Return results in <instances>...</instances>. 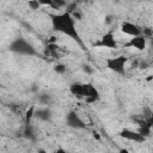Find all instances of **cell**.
Wrapping results in <instances>:
<instances>
[{"mask_svg": "<svg viewBox=\"0 0 153 153\" xmlns=\"http://www.w3.org/2000/svg\"><path fill=\"white\" fill-rule=\"evenodd\" d=\"M48 16L50 18L51 26H53L54 31L62 33L65 36H68L69 38L75 41L82 49H86L84 41L76 29V22L73 18L72 13L63 11L61 13H48Z\"/></svg>", "mask_w": 153, "mask_h": 153, "instance_id": "6da1fadb", "label": "cell"}, {"mask_svg": "<svg viewBox=\"0 0 153 153\" xmlns=\"http://www.w3.org/2000/svg\"><path fill=\"white\" fill-rule=\"evenodd\" d=\"M8 50L13 54L20 55V56H37L38 51L36 48L24 37H16L10 44Z\"/></svg>", "mask_w": 153, "mask_h": 153, "instance_id": "7a4b0ae2", "label": "cell"}, {"mask_svg": "<svg viewBox=\"0 0 153 153\" xmlns=\"http://www.w3.org/2000/svg\"><path fill=\"white\" fill-rule=\"evenodd\" d=\"M128 62V57L124 55H117V56H112V57H106L105 59V66L109 71L120 74V75H124L126 74V66Z\"/></svg>", "mask_w": 153, "mask_h": 153, "instance_id": "3957f363", "label": "cell"}, {"mask_svg": "<svg viewBox=\"0 0 153 153\" xmlns=\"http://www.w3.org/2000/svg\"><path fill=\"white\" fill-rule=\"evenodd\" d=\"M92 47L104 48V49H117L120 47V44L115 37V33L112 31H109V32H105L98 41H96Z\"/></svg>", "mask_w": 153, "mask_h": 153, "instance_id": "277c9868", "label": "cell"}, {"mask_svg": "<svg viewBox=\"0 0 153 153\" xmlns=\"http://www.w3.org/2000/svg\"><path fill=\"white\" fill-rule=\"evenodd\" d=\"M66 124H67V127H69L72 129H75V130H82V129L87 128V126L84 122V120L74 110H71V111L67 112V115H66Z\"/></svg>", "mask_w": 153, "mask_h": 153, "instance_id": "5b68a950", "label": "cell"}, {"mask_svg": "<svg viewBox=\"0 0 153 153\" xmlns=\"http://www.w3.org/2000/svg\"><path fill=\"white\" fill-rule=\"evenodd\" d=\"M147 47V37L145 35H140L136 37H130L129 41L122 44V48L127 49H135L137 51H143Z\"/></svg>", "mask_w": 153, "mask_h": 153, "instance_id": "8992f818", "label": "cell"}, {"mask_svg": "<svg viewBox=\"0 0 153 153\" xmlns=\"http://www.w3.org/2000/svg\"><path fill=\"white\" fill-rule=\"evenodd\" d=\"M118 136L127 140V141H133L135 143H143L147 140L137 130H133V129H129V128H122L118 133Z\"/></svg>", "mask_w": 153, "mask_h": 153, "instance_id": "52a82bcc", "label": "cell"}, {"mask_svg": "<svg viewBox=\"0 0 153 153\" xmlns=\"http://www.w3.org/2000/svg\"><path fill=\"white\" fill-rule=\"evenodd\" d=\"M100 98L98 90L91 82H84V97L82 99L86 103H94Z\"/></svg>", "mask_w": 153, "mask_h": 153, "instance_id": "ba28073f", "label": "cell"}, {"mask_svg": "<svg viewBox=\"0 0 153 153\" xmlns=\"http://www.w3.org/2000/svg\"><path fill=\"white\" fill-rule=\"evenodd\" d=\"M120 30H121V32H123V33H126L130 37H136V36L143 35L142 30L135 23H131V22H128V20H124V22L121 23Z\"/></svg>", "mask_w": 153, "mask_h": 153, "instance_id": "9c48e42d", "label": "cell"}, {"mask_svg": "<svg viewBox=\"0 0 153 153\" xmlns=\"http://www.w3.org/2000/svg\"><path fill=\"white\" fill-rule=\"evenodd\" d=\"M35 118L41 121V122H50L51 118H53V111L49 106L38 108V109H36Z\"/></svg>", "mask_w": 153, "mask_h": 153, "instance_id": "30bf717a", "label": "cell"}, {"mask_svg": "<svg viewBox=\"0 0 153 153\" xmlns=\"http://www.w3.org/2000/svg\"><path fill=\"white\" fill-rule=\"evenodd\" d=\"M69 92L79 98V99H82L84 97V82H73L69 85Z\"/></svg>", "mask_w": 153, "mask_h": 153, "instance_id": "8fae6325", "label": "cell"}, {"mask_svg": "<svg viewBox=\"0 0 153 153\" xmlns=\"http://www.w3.org/2000/svg\"><path fill=\"white\" fill-rule=\"evenodd\" d=\"M38 103L41 104V105H43V106H51L53 105V103H54V99H53V97L50 96V94H48V93H41L39 96H38Z\"/></svg>", "mask_w": 153, "mask_h": 153, "instance_id": "7c38bea8", "label": "cell"}, {"mask_svg": "<svg viewBox=\"0 0 153 153\" xmlns=\"http://www.w3.org/2000/svg\"><path fill=\"white\" fill-rule=\"evenodd\" d=\"M23 134L26 139L31 140V141H35L36 140V134H35V130H33V127L32 124H25L24 126V130H23Z\"/></svg>", "mask_w": 153, "mask_h": 153, "instance_id": "4fadbf2b", "label": "cell"}, {"mask_svg": "<svg viewBox=\"0 0 153 153\" xmlns=\"http://www.w3.org/2000/svg\"><path fill=\"white\" fill-rule=\"evenodd\" d=\"M36 105H31L24 115V120H25V124H31V120L35 118V112H36Z\"/></svg>", "mask_w": 153, "mask_h": 153, "instance_id": "5bb4252c", "label": "cell"}, {"mask_svg": "<svg viewBox=\"0 0 153 153\" xmlns=\"http://www.w3.org/2000/svg\"><path fill=\"white\" fill-rule=\"evenodd\" d=\"M42 5H48L50 6L53 10H60L62 7H67V2L66 1H60V0H53V1H48V2H42Z\"/></svg>", "mask_w": 153, "mask_h": 153, "instance_id": "9a60e30c", "label": "cell"}, {"mask_svg": "<svg viewBox=\"0 0 153 153\" xmlns=\"http://www.w3.org/2000/svg\"><path fill=\"white\" fill-rule=\"evenodd\" d=\"M66 69H67V67H66L63 63H56V65L54 66V72L57 73V74H63V73H66Z\"/></svg>", "mask_w": 153, "mask_h": 153, "instance_id": "2e32d148", "label": "cell"}, {"mask_svg": "<svg viewBox=\"0 0 153 153\" xmlns=\"http://www.w3.org/2000/svg\"><path fill=\"white\" fill-rule=\"evenodd\" d=\"M27 5H29V7H30L31 10H39V8L43 6L42 2H41V1H37V0H31V1L27 2Z\"/></svg>", "mask_w": 153, "mask_h": 153, "instance_id": "e0dca14e", "label": "cell"}, {"mask_svg": "<svg viewBox=\"0 0 153 153\" xmlns=\"http://www.w3.org/2000/svg\"><path fill=\"white\" fill-rule=\"evenodd\" d=\"M82 71H84V73H86V74H92L93 73V69L91 68V66H88V65H82Z\"/></svg>", "mask_w": 153, "mask_h": 153, "instance_id": "ac0fdd59", "label": "cell"}, {"mask_svg": "<svg viewBox=\"0 0 153 153\" xmlns=\"http://www.w3.org/2000/svg\"><path fill=\"white\" fill-rule=\"evenodd\" d=\"M146 122H147V124L149 126V128H151V130L153 131V112L146 118Z\"/></svg>", "mask_w": 153, "mask_h": 153, "instance_id": "d6986e66", "label": "cell"}, {"mask_svg": "<svg viewBox=\"0 0 153 153\" xmlns=\"http://www.w3.org/2000/svg\"><path fill=\"white\" fill-rule=\"evenodd\" d=\"M54 153H68L63 147H57L55 151H54Z\"/></svg>", "mask_w": 153, "mask_h": 153, "instance_id": "ffe728a7", "label": "cell"}, {"mask_svg": "<svg viewBox=\"0 0 153 153\" xmlns=\"http://www.w3.org/2000/svg\"><path fill=\"white\" fill-rule=\"evenodd\" d=\"M37 153H48V152H47L44 148H42V147H38V148H37Z\"/></svg>", "mask_w": 153, "mask_h": 153, "instance_id": "44dd1931", "label": "cell"}, {"mask_svg": "<svg viewBox=\"0 0 153 153\" xmlns=\"http://www.w3.org/2000/svg\"><path fill=\"white\" fill-rule=\"evenodd\" d=\"M118 153H129V151H128L127 148H124V147H123V148H121V149L118 151Z\"/></svg>", "mask_w": 153, "mask_h": 153, "instance_id": "7402d4cb", "label": "cell"}, {"mask_svg": "<svg viewBox=\"0 0 153 153\" xmlns=\"http://www.w3.org/2000/svg\"><path fill=\"white\" fill-rule=\"evenodd\" d=\"M93 136H94V139H99V135H98V133H93Z\"/></svg>", "mask_w": 153, "mask_h": 153, "instance_id": "603a6c76", "label": "cell"}, {"mask_svg": "<svg viewBox=\"0 0 153 153\" xmlns=\"http://www.w3.org/2000/svg\"><path fill=\"white\" fill-rule=\"evenodd\" d=\"M152 48H153V41H152Z\"/></svg>", "mask_w": 153, "mask_h": 153, "instance_id": "cb8c5ba5", "label": "cell"}]
</instances>
